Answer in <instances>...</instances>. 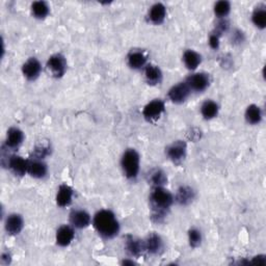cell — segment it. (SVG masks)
Segmentation results:
<instances>
[{
	"label": "cell",
	"mask_w": 266,
	"mask_h": 266,
	"mask_svg": "<svg viewBox=\"0 0 266 266\" xmlns=\"http://www.w3.org/2000/svg\"><path fill=\"white\" fill-rule=\"evenodd\" d=\"M195 197H196V193L192 187L181 186L178 188V191H177L175 200L178 204L186 206V205H190L194 201Z\"/></svg>",
	"instance_id": "15"
},
{
	"label": "cell",
	"mask_w": 266,
	"mask_h": 266,
	"mask_svg": "<svg viewBox=\"0 0 266 266\" xmlns=\"http://www.w3.org/2000/svg\"><path fill=\"white\" fill-rule=\"evenodd\" d=\"M126 250L131 255V256L137 257L146 251L145 242H143V240L133 237L132 235H127Z\"/></svg>",
	"instance_id": "16"
},
{
	"label": "cell",
	"mask_w": 266,
	"mask_h": 266,
	"mask_svg": "<svg viewBox=\"0 0 266 266\" xmlns=\"http://www.w3.org/2000/svg\"><path fill=\"white\" fill-rule=\"evenodd\" d=\"M127 60H128V65L130 66V68L134 70H138V69H141L142 66H145L147 63V55L141 50L134 49L129 52Z\"/></svg>",
	"instance_id": "13"
},
{
	"label": "cell",
	"mask_w": 266,
	"mask_h": 266,
	"mask_svg": "<svg viewBox=\"0 0 266 266\" xmlns=\"http://www.w3.org/2000/svg\"><path fill=\"white\" fill-rule=\"evenodd\" d=\"M23 139H24L23 132L18 128H10L7 131L5 147L7 149H16L21 145Z\"/></svg>",
	"instance_id": "19"
},
{
	"label": "cell",
	"mask_w": 266,
	"mask_h": 266,
	"mask_svg": "<svg viewBox=\"0 0 266 266\" xmlns=\"http://www.w3.org/2000/svg\"><path fill=\"white\" fill-rule=\"evenodd\" d=\"M145 77L149 84L155 85L160 83L162 79V73L158 66L154 65H148L145 69Z\"/></svg>",
	"instance_id": "22"
},
{
	"label": "cell",
	"mask_w": 266,
	"mask_h": 266,
	"mask_svg": "<svg viewBox=\"0 0 266 266\" xmlns=\"http://www.w3.org/2000/svg\"><path fill=\"white\" fill-rule=\"evenodd\" d=\"M75 233L70 226H62L57 232V243L61 247H68L74 239Z\"/></svg>",
	"instance_id": "18"
},
{
	"label": "cell",
	"mask_w": 266,
	"mask_h": 266,
	"mask_svg": "<svg viewBox=\"0 0 266 266\" xmlns=\"http://www.w3.org/2000/svg\"><path fill=\"white\" fill-rule=\"evenodd\" d=\"M192 90L186 82H180L174 85L169 91V98L172 102L176 104L183 103L190 96Z\"/></svg>",
	"instance_id": "7"
},
{
	"label": "cell",
	"mask_w": 266,
	"mask_h": 266,
	"mask_svg": "<svg viewBox=\"0 0 266 266\" xmlns=\"http://www.w3.org/2000/svg\"><path fill=\"white\" fill-rule=\"evenodd\" d=\"M166 8L162 3H155L149 10V19L152 23L159 25L164 21Z\"/></svg>",
	"instance_id": "21"
},
{
	"label": "cell",
	"mask_w": 266,
	"mask_h": 266,
	"mask_svg": "<svg viewBox=\"0 0 266 266\" xmlns=\"http://www.w3.org/2000/svg\"><path fill=\"white\" fill-rule=\"evenodd\" d=\"M209 45L212 49H217L219 47V37L212 32V35L209 38Z\"/></svg>",
	"instance_id": "33"
},
{
	"label": "cell",
	"mask_w": 266,
	"mask_h": 266,
	"mask_svg": "<svg viewBox=\"0 0 266 266\" xmlns=\"http://www.w3.org/2000/svg\"><path fill=\"white\" fill-rule=\"evenodd\" d=\"M228 27H229V22L227 20H220L217 23L213 33H215V35H217L219 37L221 33L225 32L228 29Z\"/></svg>",
	"instance_id": "32"
},
{
	"label": "cell",
	"mask_w": 266,
	"mask_h": 266,
	"mask_svg": "<svg viewBox=\"0 0 266 266\" xmlns=\"http://www.w3.org/2000/svg\"><path fill=\"white\" fill-rule=\"evenodd\" d=\"M31 12L36 18L44 19L49 14V5L45 1H35L31 4Z\"/></svg>",
	"instance_id": "27"
},
{
	"label": "cell",
	"mask_w": 266,
	"mask_h": 266,
	"mask_svg": "<svg viewBox=\"0 0 266 266\" xmlns=\"http://www.w3.org/2000/svg\"><path fill=\"white\" fill-rule=\"evenodd\" d=\"M186 143L182 140L174 141L172 145H170L165 150L166 156H168L173 162L179 163L181 162L186 156Z\"/></svg>",
	"instance_id": "6"
},
{
	"label": "cell",
	"mask_w": 266,
	"mask_h": 266,
	"mask_svg": "<svg viewBox=\"0 0 266 266\" xmlns=\"http://www.w3.org/2000/svg\"><path fill=\"white\" fill-rule=\"evenodd\" d=\"M252 20L255 26H257L260 29L265 28L266 26V9L265 6L259 5L256 7V9L254 10V13L252 15Z\"/></svg>",
	"instance_id": "26"
},
{
	"label": "cell",
	"mask_w": 266,
	"mask_h": 266,
	"mask_svg": "<svg viewBox=\"0 0 266 266\" xmlns=\"http://www.w3.org/2000/svg\"><path fill=\"white\" fill-rule=\"evenodd\" d=\"M230 10L231 4L229 1H226V0H221V1L216 2L214 5V14L218 18H225L229 15Z\"/></svg>",
	"instance_id": "29"
},
{
	"label": "cell",
	"mask_w": 266,
	"mask_h": 266,
	"mask_svg": "<svg viewBox=\"0 0 266 266\" xmlns=\"http://www.w3.org/2000/svg\"><path fill=\"white\" fill-rule=\"evenodd\" d=\"M47 69L55 78L62 77L66 70V62L64 55L54 54L50 57L47 62Z\"/></svg>",
	"instance_id": "5"
},
{
	"label": "cell",
	"mask_w": 266,
	"mask_h": 266,
	"mask_svg": "<svg viewBox=\"0 0 266 266\" xmlns=\"http://www.w3.org/2000/svg\"><path fill=\"white\" fill-rule=\"evenodd\" d=\"M93 224L99 234L105 238H114L120 231L119 221L110 210L98 211L94 216Z\"/></svg>",
	"instance_id": "2"
},
{
	"label": "cell",
	"mask_w": 266,
	"mask_h": 266,
	"mask_svg": "<svg viewBox=\"0 0 266 266\" xmlns=\"http://www.w3.org/2000/svg\"><path fill=\"white\" fill-rule=\"evenodd\" d=\"M50 152V147L48 145H40L38 146L35 150H33V156L36 157V159H42Z\"/></svg>",
	"instance_id": "31"
},
{
	"label": "cell",
	"mask_w": 266,
	"mask_h": 266,
	"mask_svg": "<svg viewBox=\"0 0 266 266\" xmlns=\"http://www.w3.org/2000/svg\"><path fill=\"white\" fill-rule=\"evenodd\" d=\"M150 181L154 186H162L168 181L166 175L161 170H154L150 174Z\"/></svg>",
	"instance_id": "28"
},
{
	"label": "cell",
	"mask_w": 266,
	"mask_h": 266,
	"mask_svg": "<svg viewBox=\"0 0 266 266\" xmlns=\"http://www.w3.org/2000/svg\"><path fill=\"white\" fill-rule=\"evenodd\" d=\"M183 62L188 70H196L202 62V57L194 50H186L183 54Z\"/></svg>",
	"instance_id": "23"
},
{
	"label": "cell",
	"mask_w": 266,
	"mask_h": 266,
	"mask_svg": "<svg viewBox=\"0 0 266 266\" xmlns=\"http://www.w3.org/2000/svg\"><path fill=\"white\" fill-rule=\"evenodd\" d=\"M143 242H145L146 252H148L151 255H157L161 253L163 249V241L161 237L157 234H155V233L150 234Z\"/></svg>",
	"instance_id": "17"
},
{
	"label": "cell",
	"mask_w": 266,
	"mask_h": 266,
	"mask_svg": "<svg viewBox=\"0 0 266 266\" xmlns=\"http://www.w3.org/2000/svg\"><path fill=\"white\" fill-rule=\"evenodd\" d=\"M188 240L192 248H198L202 242V234L198 229H191L188 232Z\"/></svg>",
	"instance_id": "30"
},
{
	"label": "cell",
	"mask_w": 266,
	"mask_h": 266,
	"mask_svg": "<svg viewBox=\"0 0 266 266\" xmlns=\"http://www.w3.org/2000/svg\"><path fill=\"white\" fill-rule=\"evenodd\" d=\"M70 221L73 227L77 229H83L91 224V215L85 210H73L70 213Z\"/></svg>",
	"instance_id": "9"
},
{
	"label": "cell",
	"mask_w": 266,
	"mask_h": 266,
	"mask_svg": "<svg viewBox=\"0 0 266 266\" xmlns=\"http://www.w3.org/2000/svg\"><path fill=\"white\" fill-rule=\"evenodd\" d=\"M192 91L195 92H203L208 87L210 83L209 75L206 73H197L191 75L185 81Z\"/></svg>",
	"instance_id": "8"
},
{
	"label": "cell",
	"mask_w": 266,
	"mask_h": 266,
	"mask_svg": "<svg viewBox=\"0 0 266 266\" xmlns=\"http://www.w3.org/2000/svg\"><path fill=\"white\" fill-rule=\"evenodd\" d=\"M251 263L252 264H258V265H264L266 263V258H265V256L255 257Z\"/></svg>",
	"instance_id": "34"
},
{
	"label": "cell",
	"mask_w": 266,
	"mask_h": 266,
	"mask_svg": "<svg viewBox=\"0 0 266 266\" xmlns=\"http://www.w3.org/2000/svg\"><path fill=\"white\" fill-rule=\"evenodd\" d=\"M122 169L128 179H134L139 171V155L134 149H128L124 152L121 160Z\"/></svg>",
	"instance_id": "3"
},
{
	"label": "cell",
	"mask_w": 266,
	"mask_h": 266,
	"mask_svg": "<svg viewBox=\"0 0 266 266\" xmlns=\"http://www.w3.org/2000/svg\"><path fill=\"white\" fill-rule=\"evenodd\" d=\"M8 168L12 172L19 177L24 176L27 173L28 169V161L22 158L21 156L13 155L8 158Z\"/></svg>",
	"instance_id": "12"
},
{
	"label": "cell",
	"mask_w": 266,
	"mask_h": 266,
	"mask_svg": "<svg viewBox=\"0 0 266 266\" xmlns=\"http://www.w3.org/2000/svg\"><path fill=\"white\" fill-rule=\"evenodd\" d=\"M1 262L3 264H8L10 262V255L8 253H3L1 256Z\"/></svg>",
	"instance_id": "35"
},
{
	"label": "cell",
	"mask_w": 266,
	"mask_h": 266,
	"mask_svg": "<svg viewBox=\"0 0 266 266\" xmlns=\"http://www.w3.org/2000/svg\"><path fill=\"white\" fill-rule=\"evenodd\" d=\"M27 173L33 178L41 179L44 178L47 174V165L41 159H33L28 161Z\"/></svg>",
	"instance_id": "14"
},
{
	"label": "cell",
	"mask_w": 266,
	"mask_h": 266,
	"mask_svg": "<svg viewBox=\"0 0 266 266\" xmlns=\"http://www.w3.org/2000/svg\"><path fill=\"white\" fill-rule=\"evenodd\" d=\"M174 203L173 195L162 186H155L150 195V206L152 210V219L160 221L165 217Z\"/></svg>",
	"instance_id": "1"
},
{
	"label": "cell",
	"mask_w": 266,
	"mask_h": 266,
	"mask_svg": "<svg viewBox=\"0 0 266 266\" xmlns=\"http://www.w3.org/2000/svg\"><path fill=\"white\" fill-rule=\"evenodd\" d=\"M164 109H165L164 102L161 101L160 99H155L145 106L142 115L147 121L155 122L157 121L160 118V116L164 113Z\"/></svg>",
	"instance_id": "4"
},
{
	"label": "cell",
	"mask_w": 266,
	"mask_h": 266,
	"mask_svg": "<svg viewBox=\"0 0 266 266\" xmlns=\"http://www.w3.org/2000/svg\"><path fill=\"white\" fill-rule=\"evenodd\" d=\"M72 197H73L72 188L69 185L63 184L59 188V193L57 195V203L60 207L69 206L72 202Z\"/></svg>",
	"instance_id": "20"
},
{
	"label": "cell",
	"mask_w": 266,
	"mask_h": 266,
	"mask_svg": "<svg viewBox=\"0 0 266 266\" xmlns=\"http://www.w3.org/2000/svg\"><path fill=\"white\" fill-rule=\"evenodd\" d=\"M24 220L20 214H10L5 221V230L10 235H18L23 230Z\"/></svg>",
	"instance_id": "11"
},
{
	"label": "cell",
	"mask_w": 266,
	"mask_h": 266,
	"mask_svg": "<svg viewBox=\"0 0 266 266\" xmlns=\"http://www.w3.org/2000/svg\"><path fill=\"white\" fill-rule=\"evenodd\" d=\"M201 113L206 120H211L218 114V105L212 100H207L201 107Z\"/></svg>",
	"instance_id": "25"
},
{
	"label": "cell",
	"mask_w": 266,
	"mask_h": 266,
	"mask_svg": "<svg viewBox=\"0 0 266 266\" xmlns=\"http://www.w3.org/2000/svg\"><path fill=\"white\" fill-rule=\"evenodd\" d=\"M41 71H42V66L40 62L35 58L29 59L23 66H22V72H23V75L28 80L37 79Z\"/></svg>",
	"instance_id": "10"
},
{
	"label": "cell",
	"mask_w": 266,
	"mask_h": 266,
	"mask_svg": "<svg viewBox=\"0 0 266 266\" xmlns=\"http://www.w3.org/2000/svg\"><path fill=\"white\" fill-rule=\"evenodd\" d=\"M246 120L248 123L252 125L259 124L262 120V113L260 107L255 104L250 105L246 112Z\"/></svg>",
	"instance_id": "24"
}]
</instances>
